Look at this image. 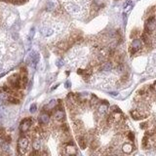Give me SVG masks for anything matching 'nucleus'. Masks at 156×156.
I'll return each instance as SVG.
<instances>
[{
	"mask_svg": "<svg viewBox=\"0 0 156 156\" xmlns=\"http://www.w3.org/2000/svg\"><path fill=\"white\" fill-rule=\"evenodd\" d=\"M152 90L154 91V92H156V82L154 83V85L152 86Z\"/></svg>",
	"mask_w": 156,
	"mask_h": 156,
	"instance_id": "obj_25",
	"label": "nucleus"
},
{
	"mask_svg": "<svg viewBox=\"0 0 156 156\" xmlns=\"http://www.w3.org/2000/svg\"><path fill=\"white\" fill-rule=\"evenodd\" d=\"M61 130L63 131L64 134H68L69 128H68V124H61Z\"/></svg>",
	"mask_w": 156,
	"mask_h": 156,
	"instance_id": "obj_17",
	"label": "nucleus"
},
{
	"mask_svg": "<svg viewBox=\"0 0 156 156\" xmlns=\"http://www.w3.org/2000/svg\"><path fill=\"white\" fill-rule=\"evenodd\" d=\"M127 137H128V139H130V141H134V139H135V135H134L132 132H129Z\"/></svg>",
	"mask_w": 156,
	"mask_h": 156,
	"instance_id": "obj_20",
	"label": "nucleus"
},
{
	"mask_svg": "<svg viewBox=\"0 0 156 156\" xmlns=\"http://www.w3.org/2000/svg\"><path fill=\"white\" fill-rule=\"evenodd\" d=\"M8 83L15 90H19L21 87V77L19 74H13L8 78Z\"/></svg>",
	"mask_w": 156,
	"mask_h": 156,
	"instance_id": "obj_1",
	"label": "nucleus"
},
{
	"mask_svg": "<svg viewBox=\"0 0 156 156\" xmlns=\"http://www.w3.org/2000/svg\"><path fill=\"white\" fill-rule=\"evenodd\" d=\"M142 41L144 42L146 45H149L150 44V39L148 37V34L146 33V32L142 34Z\"/></svg>",
	"mask_w": 156,
	"mask_h": 156,
	"instance_id": "obj_13",
	"label": "nucleus"
},
{
	"mask_svg": "<svg viewBox=\"0 0 156 156\" xmlns=\"http://www.w3.org/2000/svg\"><path fill=\"white\" fill-rule=\"evenodd\" d=\"M2 146H3V142H2V139H0V147H1Z\"/></svg>",
	"mask_w": 156,
	"mask_h": 156,
	"instance_id": "obj_26",
	"label": "nucleus"
},
{
	"mask_svg": "<svg viewBox=\"0 0 156 156\" xmlns=\"http://www.w3.org/2000/svg\"><path fill=\"white\" fill-rule=\"evenodd\" d=\"M54 117L57 121H64L66 119V114H64V110H61V109H58L56 110V112L54 113Z\"/></svg>",
	"mask_w": 156,
	"mask_h": 156,
	"instance_id": "obj_6",
	"label": "nucleus"
},
{
	"mask_svg": "<svg viewBox=\"0 0 156 156\" xmlns=\"http://www.w3.org/2000/svg\"><path fill=\"white\" fill-rule=\"evenodd\" d=\"M41 32L43 34H44L45 36H50L53 34V30L51 28H44L41 29Z\"/></svg>",
	"mask_w": 156,
	"mask_h": 156,
	"instance_id": "obj_14",
	"label": "nucleus"
},
{
	"mask_svg": "<svg viewBox=\"0 0 156 156\" xmlns=\"http://www.w3.org/2000/svg\"><path fill=\"white\" fill-rule=\"evenodd\" d=\"M112 111L114 112V113H121V110L118 106H112Z\"/></svg>",
	"mask_w": 156,
	"mask_h": 156,
	"instance_id": "obj_19",
	"label": "nucleus"
},
{
	"mask_svg": "<svg viewBox=\"0 0 156 156\" xmlns=\"http://www.w3.org/2000/svg\"><path fill=\"white\" fill-rule=\"evenodd\" d=\"M142 147H146L147 146V144H148V136H144V138L142 139Z\"/></svg>",
	"mask_w": 156,
	"mask_h": 156,
	"instance_id": "obj_18",
	"label": "nucleus"
},
{
	"mask_svg": "<svg viewBox=\"0 0 156 156\" xmlns=\"http://www.w3.org/2000/svg\"><path fill=\"white\" fill-rule=\"evenodd\" d=\"M36 108H37V106H36V104H31V106H30V112H35L36 111Z\"/></svg>",
	"mask_w": 156,
	"mask_h": 156,
	"instance_id": "obj_22",
	"label": "nucleus"
},
{
	"mask_svg": "<svg viewBox=\"0 0 156 156\" xmlns=\"http://www.w3.org/2000/svg\"><path fill=\"white\" fill-rule=\"evenodd\" d=\"M0 1H8V0H0Z\"/></svg>",
	"mask_w": 156,
	"mask_h": 156,
	"instance_id": "obj_29",
	"label": "nucleus"
},
{
	"mask_svg": "<svg viewBox=\"0 0 156 156\" xmlns=\"http://www.w3.org/2000/svg\"><path fill=\"white\" fill-rule=\"evenodd\" d=\"M134 149V146H132V144H124L122 146V150L124 153H127V154H129V153H131L132 151H133Z\"/></svg>",
	"mask_w": 156,
	"mask_h": 156,
	"instance_id": "obj_8",
	"label": "nucleus"
},
{
	"mask_svg": "<svg viewBox=\"0 0 156 156\" xmlns=\"http://www.w3.org/2000/svg\"><path fill=\"white\" fill-rule=\"evenodd\" d=\"M106 106H106V104H101V106L99 107V112L101 114H106Z\"/></svg>",
	"mask_w": 156,
	"mask_h": 156,
	"instance_id": "obj_16",
	"label": "nucleus"
},
{
	"mask_svg": "<svg viewBox=\"0 0 156 156\" xmlns=\"http://www.w3.org/2000/svg\"><path fill=\"white\" fill-rule=\"evenodd\" d=\"M130 113H131V115H132V117H133L135 120H139V119H142V118H144V117L142 116V115L138 111V110H132Z\"/></svg>",
	"mask_w": 156,
	"mask_h": 156,
	"instance_id": "obj_11",
	"label": "nucleus"
},
{
	"mask_svg": "<svg viewBox=\"0 0 156 156\" xmlns=\"http://www.w3.org/2000/svg\"><path fill=\"white\" fill-rule=\"evenodd\" d=\"M31 122H32V119L31 118H26L21 121V125H20V130L21 133H26L29 128H30V125H31Z\"/></svg>",
	"mask_w": 156,
	"mask_h": 156,
	"instance_id": "obj_4",
	"label": "nucleus"
},
{
	"mask_svg": "<svg viewBox=\"0 0 156 156\" xmlns=\"http://www.w3.org/2000/svg\"><path fill=\"white\" fill-rule=\"evenodd\" d=\"M55 106H56V101H51V103L48 104L47 106V107H50V108H53V107H55Z\"/></svg>",
	"mask_w": 156,
	"mask_h": 156,
	"instance_id": "obj_21",
	"label": "nucleus"
},
{
	"mask_svg": "<svg viewBox=\"0 0 156 156\" xmlns=\"http://www.w3.org/2000/svg\"><path fill=\"white\" fill-rule=\"evenodd\" d=\"M2 90H3V89H1V88H0V94L2 93Z\"/></svg>",
	"mask_w": 156,
	"mask_h": 156,
	"instance_id": "obj_28",
	"label": "nucleus"
},
{
	"mask_svg": "<svg viewBox=\"0 0 156 156\" xmlns=\"http://www.w3.org/2000/svg\"><path fill=\"white\" fill-rule=\"evenodd\" d=\"M41 141L40 139H35V141L33 142V148L36 149V150H39L41 148Z\"/></svg>",
	"mask_w": 156,
	"mask_h": 156,
	"instance_id": "obj_15",
	"label": "nucleus"
},
{
	"mask_svg": "<svg viewBox=\"0 0 156 156\" xmlns=\"http://www.w3.org/2000/svg\"><path fill=\"white\" fill-rule=\"evenodd\" d=\"M112 68V64L110 61H106V63H104L101 66V70L103 71H109L111 70Z\"/></svg>",
	"mask_w": 156,
	"mask_h": 156,
	"instance_id": "obj_9",
	"label": "nucleus"
},
{
	"mask_svg": "<svg viewBox=\"0 0 156 156\" xmlns=\"http://www.w3.org/2000/svg\"><path fill=\"white\" fill-rule=\"evenodd\" d=\"M78 144H79L80 148L85 149L86 146H87V139H86L85 137H83V136L78 137Z\"/></svg>",
	"mask_w": 156,
	"mask_h": 156,
	"instance_id": "obj_7",
	"label": "nucleus"
},
{
	"mask_svg": "<svg viewBox=\"0 0 156 156\" xmlns=\"http://www.w3.org/2000/svg\"><path fill=\"white\" fill-rule=\"evenodd\" d=\"M142 47V40L138 39V38H135L133 40V42H132L131 47H130V49H129V52L133 55V54H136L139 50H141Z\"/></svg>",
	"mask_w": 156,
	"mask_h": 156,
	"instance_id": "obj_3",
	"label": "nucleus"
},
{
	"mask_svg": "<svg viewBox=\"0 0 156 156\" xmlns=\"http://www.w3.org/2000/svg\"><path fill=\"white\" fill-rule=\"evenodd\" d=\"M38 121H39V124H40V125H46V124H48V123H49V121H50L49 114L46 113V112L42 113V114L39 116Z\"/></svg>",
	"mask_w": 156,
	"mask_h": 156,
	"instance_id": "obj_5",
	"label": "nucleus"
},
{
	"mask_svg": "<svg viewBox=\"0 0 156 156\" xmlns=\"http://www.w3.org/2000/svg\"><path fill=\"white\" fill-rule=\"evenodd\" d=\"M137 33H139V30H137V29H134L133 32L131 33V37H132V38H134V36H136Z\"/></svg>",
	"mask_w": 156,
	"mask_h": 156,
	"instance_id": "obj_23",
	"label": "nucleus"
},
{
	"mask_svg": "<svg viewBox=\"0 0 156 156\" xmlns=\"http://www.w3.org/2000/svg\"><path fill=\"white\" fill-rule=\"evenodd\" d=\"M7 101H9L10 104H20V99H19L18 98H16L15 96H10V97H8L7 98Z\"/></svg>",
	"mask_w": 156,
	"mask_h": 156,
	"instance_id": "obj_12",
	"label": "nucleus"
},
{
	"mask_svg": "<svg viewBox=\"0 0 156 156\" xmlns=\"http://www.w3.org/2000/svg\"><path fill=\"white\" fill-rule=\"evenodd\" d=\"M141 128H142V129L147 128V123H142V124H141Z\"/></svg>",
	"mask_w": 156,
	"mask_h": 156,
	"instance_id": "obj_24",
	"label": "nucleus"
},
{
	"mask_svg": "<svg viewBox=\"0 0 156 156\" xmlns=\"http://www.w3.org/2000/svg\"><path fill=\"white\" fill-rule=\"evenodd\" d=\"M66 154H75L76 153V149L73 144H68V146L66 148Z\"/></svg>",
	"mask_w": 156,
	"mask_h": 156,
	"instance_id": "obj_10",
	"label": "nucleus"
},
{
	"mask_svg": "<svg viewBox=\"0 0 156 156\" xmlns=\"http://www.w3.org/2000/svg\"><path fill=\"white\" fill-rule=\"evenodd\" d=\"M110 95H111V96H117V93H110Z\"/></svg>",
	"mask_w": 156,
	"mask_h": 156,
	"instance_id": "obj_27",
	"label": "nucleus"
},
{
	"mask_svg": "<svg viewBox=\"0 0 156 156\" xmlns=\"http://www.w3.org/2000/svg\"><path fill=\"white\" fill-rule=\"evenodd\" d=\"M29 146V141L28 138L26 137H23L19 139V142H18V150H19V153L20 154H23L26 153V151L28 150Z\"/></svg>",
	"mask_w": 156,
	"mask_h": 156,
	"instance_id": "obj_2",
	"label": "nucleus"
}]
</instances>
